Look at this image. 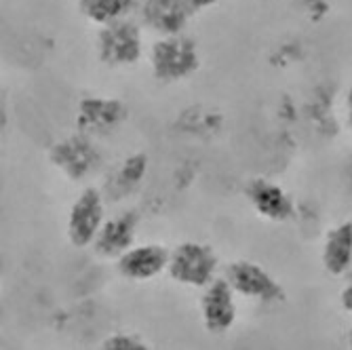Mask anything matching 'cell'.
<instances>
[{
    "instance_id": "obj_7",
    "label": "cell",
    "mask_w": 352,
    "mask_h": 350,
    "mask_svg": "<svg viewBox=\"0 0 352 350\" xmlns=\"http://www.w3.org/2000/svg\"><path fill=\"white\" fill-rule=\"evenodd\" d=\"M226 278L234 294L243 298L258 300L262 304H276L285 300V292L280 283L260 264H253L247 260H236L226 266Z\"/></svg>"
},
{
    "instance_id": "obj_15",
    "label": "cell",
    "mask_w": 352,
    "mask_h": 350,
    "mask_svg": "<svg viewBox=\"0 0 352 350\" xmlns=\"http://www.w3.org/2000/svg\"><path fill=\"white\" fill-rule=\"evenodd\" d=\"M148 171V156L146 154H131L126 156V161L112 173L108 179V193H114V197H124L133 193V190L142 184Z\"/></svg>"
},
{
    "instance_id": "obj_20",
    "label": "cell",
    "mask_w": 352,
    "mask_h": 350,
    "mask_svg": "<svg viewBox=\"0 0 352 350\" xmlns=\"http://www.w3.org/2000/svg\"><path fill=\"white\" fill-rule=\"evenodd\" d=\"M348 350H352V327L348 331Z\"/></svg>"
},
{
    "instance_id": "obj_16",
    "label": "cell",
    "mask_w": 352,
    "mask_h": 350,
    "mask_svg": "<svg viewBox=\"0 0 352 350\" xmlns=\"http://www.w3.org/2000/svg\"><path fill=\"white\" fill-rule=\"evenodd\" d=\"M102 350H152L142 338L131 333H112L102 342Z\"/></svg>"
},
{
    "instance_id": "obj_10",
    "label": "cell",
    "mask_w": 352,
    "mask_h": 350,
    "mask_svg": "<svg viewBox=\"0 0 352 350\" xmlns=\"http://www.w3.org/2000/svg\"><path fill=\"white\" fill-rule=\"evenodd\" d=\"M190 0H144L142 21L161 36L184 34L190 19L195 17Z\"/></svg>"
},
{
    "instance_id": "obj_2",
    "label": "cell",
    "mask_w": 352,
    "mask_h": 350,
    "mask_svg": "<svg viewBox=\"0 0 352 350\" xmlns=\"http://www.w3.org/2000/svg\"><path fill=\"white\" fill-rule=\"evenodd\" d=\"M217 266V256L209 245L186 241L171 251L167 274L186 287L205 289L215 281Z\"/></svg>"
},
{
    "instance_id": "obj_4",
    "label": "cell",
    "mask_w": 352,
    "mask_h": 350,
    "mask_svg": "<svg viewBox=\"0 0 352 350\" xmlns=\"http://www.w3.org/2000/svg\"><path fill=\"white\" fill-rule=\"evenodd\" d=\"M129 118V106L116 98L87 95L76 110V129L87 138H108Z\"/></svg>"
},
{
    "instance_id": "obj_5",
    "label": "cell",
    "mask_w": 352,
    "mask_h": 350,
    "mask_svg": "<svg viewBox=\"0 0 352 350\" xmlns=\"http://www.w3.org/2000/svg\"><path fill=\"white\" fill-rule=\"evenodd\" d=\"M51 163L72 182H80L102 167L104 154L93 138L82 133L59 140L51 148Z\"/></svg>"
},
{
    "instance_id": "obj_8",
    "label": "cell",
    "mask_w": 352,
    "mask_h": 350,
    "mask_svg": "<svg viewBox=\"0 0 352 350\" xmlns=\"http://www.w3.org/2000/svg\"><path fill=\"white\" fill-rule=\"evenodd\" d=\"M234 289L226 278H215L201 298V316L203 325L209 333H228L236 323V302Z\"/></svg>"
},
{
    "instance_id": "obj_1",
    "label": "cell",
    "mask_w": 352,
    "mask_h": 350,
    "mask_svg": "<svg viewBox=\"0 0 352 350\" xmlns=\"http://www.w3.org/2000/svg\"><path fill=\"white\" fill-rule=\"evenodd\" d=\"M150 66L154 78L161 83L186 80L201 68L199 45L186 34L161 36L150 49Z\"/></svg>"
},
{
    "instance_id": "obj_17",
    "label": "cell",
    "mask_w": 352,
    "mask_h": 350,
    "mask_svg": "<svg viewBox=\"0 0 352 350\" xmlns=\"http://www.w3.org/2000/svg\"><path fill=\"white\" fill-rule=\"evenodd\" d=\"M340 304L346 312L352 314V270L344 276V285L340 289Z\"/></svg>"
},
{
    "instance_id": "obj_13",
    "label": "cell",
    "mask_w": 352,
    "mask_h": 350,
    "mask_svg": "<svg viewBox=\"0 0 352 350\" xmlns=\"http://www.w3.org/2000/svg\"><path fill=\"white\" fill-rule=\"evenodd\" d=\"M323 268L331 276H346L352 270V221H342L325 234Z\"/></svg>"
},
{
    "instance_id": "obj_3",
    "label": "cell",
    "mask_w": 352,
    "mask_h": 350,
    "mask_svg": "<svg viewBox=\"0 0 352 350\" xmlns=\"http://www.w3.org/2000/svg\"><path fill=\"white\" fill-rule=\"evenodd\" d=\"M144 53L142 28L129 17L100 28L98 57L110 68H126L140 61Z\"/></svg>"
},
{
    "instance_id": "obj_14",
    "label": "cell",
    "mask_w": 352,
    "mask_h": 350,
    "mask_svg": "<svg viewBox=\"0 0 352 350\" xmlns=\"http://www.w3.org/2000/svg\"><path fill=\"white\" fill-rule=\"evenodd\" d=\"M80 13L98 25L129 19L138 11V0H78Z\"/></svg>"
},
{
    "instance_id": "obj_12",
    "label": "cell",
    "mask_w": 352,
    "mask_h": 350,
    "mask_svg": "<svg viewBox=\"0 0 352 350\" xmlns=\"http://www.w3.org/2000/svg\"><path fill=\"white\" fill-rule=\"evenodd\" d=\"M140 226V217L133 211L118 213L104 221V226L93 243V249L98 256L108 260H118L122 253L135 247V234Z\"/></svg>"
},
{
    "instance_id": "obj_9",
    "label": "cell",
    "mask_w": 352,
    "mask_h": 350,
    "mask_svg": "<svg viewBox=\"0 0 352 350\" xmlns=\"http://www.w3.org/2000/svg\"><path fill=\"white\" fill-rule=\"evenodd\" d=\"M245 195L251 207L255 209V213L262 215L268 221H274V224L289 221L296 215L294 199L276 182L255 177L245 186Z\"/></svg>"
},
{
    "instance_id": "obj_19",
    "label": "cell",
    "mask_w": 352,
    "mask_h": 350,
    "mask_svg": "<svg viewBox=\"0 0 352 350\" xmlns=\"http://www.w3.org/2000/svg\"><path fill=\"white\" fill-rule=\"evenodd\" d=\"M346 120H348V127L352 131V87L346 93Z\"/></svg>"
},
{
    "instance_id": "obj_11",
    "label": "cell",
    "mask_w": 352,
    "mask_h": 350,
    "mask_svg": "<svg viewBox=\"0 0 352 350\" xmlns=\"http://www.w3.org/2000/svg\"><path fill=\"white\" fill-rule=\"evenodd\" d=\"M169 258L171 251H167L163 245L148 243L131 247L126 253H122L116 260V268L126 281L144 283L165 272L169 268Z\"/></svg>"
},
{
    "instance_id": "obj_18",
    "label": "cell",
    "mask_w": 352,
    "mask_h": 350,
    "mask_svg": "<svg viewBox=\"0 0 352 350\" xmlns=\"http://www.w3.org/2000/svg\"><path fill=\"white\" fill-rule=\"evenodd\" d=\"M221 0H190V5L195 11H205V9H211L215 5H219Z\"/></svg>"
},
{
    "instance_id": "obj_6",
    "label": "cell",
    "mask_w": 352,
    "mask_h": 350,
    "mask_svg": "<svg viewBox=\"0 0 352 350\" xmlns=\"http://www.w3.org/2000/svg\"><path fill=\"white\" fill-rule=\"evenodd\" d=\"M106 221V197L98 188H87L74 201L68 213V239L74 247L85 249L95 243Z\"/></svg>"
}]
</instances>
